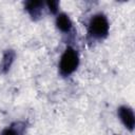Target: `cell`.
<instances>
[{"label": "cell", "instance_id": "obj_5", "mask_svg": "<svg viewBox=\"0 0 135 135\" xmlns=\"http://www.w3.org/2000/svg\"><path fill=\"white\" fill-rule=\"evenodd\" d=\"M14 58H15V53L12 50L6 51L4 53L1 64H0V72L1 73H6L9 70V68H11L13 61H14Z\"/></svg>", "mask_w": 135, "mask_h": 135}, {"label": "cell", "instance_id": "obj_6", "mask_svg": "<svg viewBox=\"0 0 135 135\" xmlns=\"http://www.w3.org/2000/svg\"><path fill=\"white\" fill-rule=\"evenodd\" d=\"M56 25L60 31L68 32L72 27V22L65 14H60L56 19Z\"/></svg>", "mask_w": 135, "mask_h": 135}, {"label": "cell", "instance_id": "obj_8", "mask_svg": "<svg viewBox=\"0 0 135 135\" xmlns=\"http://www.w3.org/2000/svg\"><path fill=\"white\" fill-rule=\"evenodd\" d=\"M1 135H18V133L13 129H6L1 133Z\"/></svg>", "mask_w": 135, "mask_h": 135}, {"label": "cell", "instance_id": "obj_3", "mask_svg": "<svg viewBox=\"0 0 135 135\" xmlns=\"http://www.w3.org/2000/svg\"><path fill=\"white\" fill-rule=\"evenodd\" d=\"M118 115H119L121 121L123 122V124L126 126V128H128L130 131H132L134 129V124H135V117H134V113H133L132 109H130L128 107H120L118 109Z\"/></svg>", "mask_w": 135, "mask_h": 135}, {"label": "cell", "instance_id": "obj_7", "mask_svg": "<svg viewBox=\"0 0 135 135\" xmlns=\"http://www.w3.org/2000/svg\"><path fill=\"white\" fill-rule=\"evenodd\" d=\"M58 5H59V2H58V1H49V2H47L49 9H50V12L53 13V14L57 13V11H58Z\"/></svg>", "mask_w": 135, "mask_h": 135}, {"label": "cell", "instance_id": "obj_4", "mask_svg": "<svg viewBox=\"0 0 135 135\" xmlns=\"http://www.w3.org/2000/svg\"><path fill=\"white\" fill-rule=\"evenodd\" d=\"M42 6H43V3L41 1H27L25 3V7L30 13V15L33 17V19H36L41 15Z\"/></svg>", "mask_w": 135, "mask_h": 135}, {"label": "cell", "instance_id": "obj_1", "mask_svg": "<svg viewBox=\"0 0 135 135\" xmlns=\"http://www.w3.org/2000/svg\"><path fill=\"white\" fill-rule=\"evenodd\" d=\"M78 55L76 53L75 50H73L72 47H68L63 55L61 56V60H60V73L64 76L72 74L78 66Z\"/></svg>", "mask_w": 135, "mask_h": 135}, {"label": "cell", "instance_id": "obj_2", "mask_svg": "<svg viewBox=\"0 0 135 135\" xmlns=\"http://www.w3.org/2000/svg\"><path fill=\"white\" fill-rule=\"evenodd\" d=\"M109 32V23L103 15H96L89 24V34L95 38H103Z\"/></svg>", "mask_w": 135, "mask_h": 135}]
</instances>
